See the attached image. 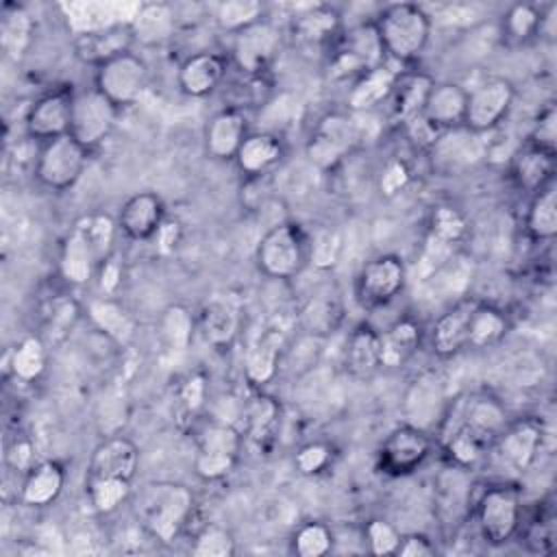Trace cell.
Segmentation results:
<instances>
[{"label": "cell", "mask_w": 557, "mask_h": 557, "mask_svg": "<svg viewBox=\"0 0 557 557\" xmlns=\"http://www.w3.org/2000/svg\"><path fill=\"white\" fill-rule=\"evenodd\" d=\"M231 37V61L246 76H261L281 50V30L268 17Z\"/></svg>", "instance_id": "obj_12"}, {"label": "cell", "mask_w": 557, "mask_h": 557, "mask_svg": "<svg viewBox=\"0 0 557 557\" xmlns=\"http://www.w3.org/2000/svg\"><path fill=\"white\" fill-rule=\"evenodd\" d=\"M342 252V237L333 228H322L315 235H309V263L329 270L337 263Z\"/></svg>", "instance_id": "obj_54"}, {"label": "cell", "mask_w": 557, "mask_h": 557, "mask_svg": "<svg viewBox=\"0 0 557 557\" xmlns=\"http://www.w3.org/2000/svg\"><path fill=\"white\" fill-rule=\"evenodd\" d=\"M474 305L476 300L466 296L455 300L435 318L429 331V344L433 355H437L440 359H450L468 348V324Z\"/></svg>", "instance_id": "obj_20"}, {"label": "cell", "mask_w": 557, "mask_h": 557, "mask_svg": "<svg viewBox=\"0 0 557 557\" xmlns=\"http://www.w3.org/2000/svg\"><path fill=\"white\" fill-rule=\"evenodd\" d=\"M0 35H2L4 50L20 59L33 39L30 13L20 4H7L2 11Z\"/></svg>", "instance_id": "obj_47"}, {"label": "cell", "mask_w": 557, "mask_h": 557, "mask_svg": "<svg viewBox=\"0 0 557 557\" xmlns=\"http://www.w3.org/2000/svg\"><path fill=\"white\" fill-rule=\"evenodd\" d=\"M65 487V468L54 459L37 461L22 481L20 498L28 507H48L52 505Z\"/></svg>", "instance_id": "obj_31"}, {"label": "cell", "mask_w": 557, "mask_h": 557, "mask_svg": "<svg viewBox=\"0 0 557 557\" xmlns=\"http://www.w3.org/2000/svg\"><path fill=\"white\" fill-rule=\"evenodd\" d=\"M139 468V448L133 440L124 435L104 437L89 457L87 479L115 476L133 481Z\"/></svg>", "instance_id": "obj_22"}, {"label": "cell", "mask_w": 557, "mask_h": 557, "mask_svg": "<svg viewBox=\"0 0 557 557\" xmlns=\"http://www.w3.org/2000/svg\"><path fill=\"white\" fill-rule=\"evenodd\" d=\"M148 63L137 52L128 50L94 72V87L109 98L117 109L135 104L148 87Z\"/></svg>", "instance_id": "obj_8"}, {"label": "cell", "mask_w": 557, "mask_h": 557, "mask_svg": "<svg viewBox=\"0 0 557 557\" xmlns=\"http://www.w3.org/2000/svg\"><path fill=\"white\" fill-rule=\"evenodd\" d=\"M165 202L154 191H137L117 211V231L131 242H150L165 222Z\"/></svg>", "instance_id": "obj_17"}, {"label": "cell", "mask_w": 557, "mask_h": 557, "mask_svg": "<svg viewBox=\"0 0 557 557\" xmlns=\"http://www.w3.org/2000/svg\"><path fill=\"white\" fill-rule=\"evenodd\" d=\"M344 309L342 300L333 292H318L311 296L300 313L302 329L313 337H324L329 333H335V329L342 324Z\"/></svg>", "instance_id": "obj_44"}, {"label": "cell", "mask_w": 557, "mask_h": 557, "mask_svg": "<svg viewBox=\"0 0 557 557\" xmlns=\"http://www.w3.org/2000/svg\"><path fill=\"white\" fill-rule=\"evenodd\" d=\"M135 44L161 46L176 33V11L168 2H146L128 22Z\"/></svg>", "instance_id": "obj_33"}, {"label": "cell", "mask_w": 557, "mask_h": 557, "mask_svg": "<svg viewBox=\"0 0 557 557\" xmlns=\"http://www.w3.org/2000/svg\"><path fill=\"white\" fill-rule=\"evenodd\" d=\"M524 544L531 553L548 555L555 548V522L553 516H540L524 529Z\"/></svg>", "instance_id": "obj_58"}, {"label": "cell", "mask_w": 557, "mask_h": 557, "mask_svg": "<svg viewBox=\"0 0 557 557\" xmlns=\"http://www.w3.org/2000/svg\"><path fill=\"white\" fill-rule=\"evenodd\" d=\"M476 524L490 546L511 542L522 527V500L513 485H490L476 500Z\"/></svg>", "instance_id": "obj_6"}, {"label": "cell", "mask_w": 557, "mask_h": 557, "mask_svg": "<svg viewBox=\"0 0 557 557\" xmlns=\"http://www.w3.org/2000/svg\"><path fill=\"white\" fill-rule=\"evenodd\" d=\"M542 9L529 2H518L509 7L503 17V37L513 44H524L531 37H537L542 28Z\"/></svg>", "instance_id": "obj_50"}, {"label": "cell", "mask_w": 557, "mask_h": 557, "mask_svg": "<svg viewBox=\"0 0 557 557\" xmlns=\"http://www.w3.org/2000/svg\"><path fill=\"white\" fill-rule=\"evenodd\" d=\"M524 233L533 242H550L557 235V183L531 196L524 213Z\"/></svg>", "instance_id": "obj_39"}, {"label": "cell", "mask_w": 557, "mask_h": 557, "mask_svg": "<svg viewBox=\"0 0 557 557\" xmlns=\"http://www.w3.org/2000/svg\"><path fill=\"white\" fill-rule=\"evenodd\" d=\"M411 181V170L403 159H389L379 174V191L385 198L398 196Z\"/></svg>", "instance_id": "obj_59"}, {"label": "cell", "mask_w": 557, "mask_h": 557, "mask_svg": "<svg viewBox=\"0 0 557 557\" xmlns=\"http://www.w3.org/2000/svg\"><path fill=\"white\" fill-rule=\"evenodd\" d=\"M87 315L100 333H104L109 339H113L117 344H126L135 333V320L111 296L94 298L87 305Z\"/></svg>", "instance_id": "obj_42"}, {"label": "cell", "mask_w": 557, "mask_h": 557, "mask_svg": "<svg viewBox=\"0 0 557 557\" xmlns=\"http://www.w3.org/2000/svg\"><path fill=\"white\" fill-rule=\"evenodd\" d=\"M74 228L91 246V250L98 259V265H102L111 257L115 233H117V222L104 213H89V215L78 218L74 222Z\"/></svg>", "instance_id": "obj_46"}, {"label": "cell", "mask_w": 557, "mask_h": 557, "mask_svg": "<svg viewBox=\"0 0 557 557\" xmlns=\"http://www.w3.org/2000/svg\"><path fill=\"white\" fill-rule=\"evenodd\" d=\"M74 94L76 89H72V85H65L35 98L24 115L26 135L39 144L67 135L72 122Z\"/></svg>", "instance_id": "obj_13"}, {"label": "cell", "mask_w": 557, "mask_h": 557, "mask_svg": "<svg viewBox=\"0 0 557 557\" xmlns=\"http://www.w3.org/2000/svg\"><path fill=\"white\" fill-rule=\"evenodd\" d=\"M89 150L78 144L70 133L39 146L35 159V178L50 191L72 189L85 174Z\"/></svg>", "instance_id": "obj_4"}, {"label": "cell", "mask_w": 557, "mask_h": 557, "mask_svg": "<svg viewBox=\"0 0 557 557\" xmlns=\"http://www.w3.org/2000/svg\"><path fill=\"white\" fill-rule=\"evenodd\" d=\"M431 450V433L409 422H400L385 435L379 448V468L389 476H409L426 463Z\"/></svg>", "instance_id": "obj_10"}, {"label": "cell", "mask_w": 557, "mask_h": 557, "mask_svg": "<svg viewBox=\"0 0 557 557\" xmlns=\"http://www.w3.org/2000/svg\"><path fill=\"white\" fill-rule=\"evenodd\" d=\"M344 366L352 379H372L383 368L381 331L368 322H359L357 326H352L344 348Z\"/></svg>", "instance_id": "obj_26"}, {"label": "cell", "mask_w": 557, "mask_h": 557, "mask_svg": "<svg viewBox=\"0 0 557 557\" xmlns=\"http://www.w3.org/2000/svg\"><path fill=\"white\" fill-rule=\"evenodd\" d=\"M133 46H135V37L128 22H115L107 26L78 30L72 41L76 59L85 65H91L94 70L133 50Z\"/></svg>", "instance_id": "obj_16"}, {"label": "cell", "mask_w": 557, "mask_h": 557, "mask_svg": "<svg viewBox=\"0 0 557 557\" xmlns=\"http://www.w3.org/2000/svg\"><path fill=\"white\" fill-rule=\"evenodd\" d=\"M403 131L407 133V137L416 144V146H420V148H424V150H429L433 144H435V139L440 137V128L435 126V124H431L422 113L420 115H416V117H411V120H407L405 124H403Z\"/></svg>", "instance_id": "obj_60"}, {"label": "cell", "mask_w": 557, "mask_h": 557, "mask_svg": "<svg viewBox=\"0 0 557 557\" xmlns=\"http://www.w3.org/2000/svg\"><path fill=\"white\" fill-rule=\"evenodd\" d=\"M198 331L202 339L215 350H228L237 339L242 313L239 305L228 296L209 298L198 313Z\"/></svg>", "instance_id": "obj_24"}, {"label": "cell", "mask_w": 557, "mask_h": 557, "mask_svg": "<svg viewBox=\"0 0 557 557\" xmlns=\"http://www.w3.org/2000/svg\"><path fill=\"white\" fill-rule=\"evenodd\" d=\"M342 33V17L333 7H309L294 15L292 35L298 44L309 48L329 46Z\"/></svg>", "instance_id": "obj_32"}, {"label": "cell", "mask_w": 557, "mask_h": 557, "mask_svg": "<svg viewBox=\"0 0 557 557\" xmlns=\"http://www.w3.org/2000/svg\"><path fill=\"white\" fill-rule=\"evenodd\" d=\"M228 61L211 50H200L189 54L176 72L178 89L189 98L211 96L226 76Z\"/></svg>", "instance_id": "obj_23"}, {"label": "cell", "mask_w": 557, "mask_h": 557, "mask_svg": "<svg viewBox=\"0 0 557 557\" xmlns=\"http://www.w3.org/2000/svg\"><path fill=\"white\" fill-rule=\"evenodd\" d=\"M255 261L268 278H296L309 265V233L292 220L272 224L257 244Z\"/></svg>", "instance_id": "obj_2"}, {"label": "cell", "mask_w": 557, "mask_h": 557, "mask_svg": "<svg viewBox=\"0 0 557 557\" xmlns=\"http://www.w3.org/2000/svg\"><path fill=\"white\" fill-rule=\"evenodd\" d=\"M285 154V141L276 131H252L242 141L233 163L248 181H261L283 163Z\"/></svg>", "instance_id": "obj_18"}, {"label": "cell", "mask_w": 557, "mask_h": 557, "mask_svg": "<svg viewBox=\"0 0 557 557\" xmlns=\"http://www.w3.org/2000/svg\"><path fill=\"white\" fill-rule=\"evenodd\" d=\"M283 344H285L283 331L276 326L265 329L263 333L257 335V339L252 342L244 359V374L252 387L261 389L263 385L274 381L281 366Z\"/></svg>", "instance_id": "obj_29"}, {"label": "cell", "mask_w": 557, "mask_h": 557, "mask_svg": "<svg viewBox=\"0 0 557 557\" xmlns=\"http://www.w3.org/2000/svg\"><path fill=\"white\" fill-rule=\"evenodd\" d=\"M120 109L94 85L74 94L70 135L89 152L98 148L115 128Z\"/></svg>", "instance_id": "obj_11"}, {"label": "cell", "mask_w": 557, "mask_h": 557, "mask_svg": "<svg viewBox=\"0 0 557 557\" xmlns=\"http://www.w3.org/2000/svg\"><path fill=\"white\" fill-rule=\"evenodd\" d=\"M154 242H157V246H159L161 252H172V250L176 248V244L181 242V224L165 218L163 226H161L159 233L154 235Z\"/></svg>", "instance_id": "obj_63"}, {"label": "cell", "mask_w": 557, "mask_h": 557, "mask_svg": "<svg viewBox=\"0 0 557 557\" xmlns=\"http://www.w3.org/2000/svg\"><path fill=\"white\" fill-rule=\"evenodd\" d=\"M98 272H100V287L107 292V294H113L115 292V287H117V283H120V268L113 263V259L109 257L100 268H98Z\"/></svg>", "instance_id": "obj_64"}, {"label": "cell", "mask_w": 557, "mask_h": 557, "mask_svg": "<svg viewBox=\"0 0 557 557\" xmlns=\"http://www.w3.org/2000/svg\"><path fill=\"white\" fill-rule=\"evenodd\" d=\"M385 57L394 65H409L422 57L431 39V15L413 2L385 4L374 15Z\"/></svg>", "instance_id": "obj_1"}, {"label": "cell", "mask_w": 557, "mask_h": 557, "mask_svg": "<svg viewBox=\"0 0 557 557\" xmlns=\"http://www.w3.org/2000/svg\"><path fill=\"white\" fill-rule=\"evenodd\" d=\"M461 424L472 429L476 435L494 444L500 431L507 426V411L505 407L492 396H472L459 400L457 405H448V411Z\"/></svg>", "instance_id": "obj_27"}, {"label": "cell", "mask_w": 557, "mask_h": 557, "mask_svg": "<svg viewBox=\"0 0 557 557\" xmlns=\"http://www.w3.org/2000/svg\"><path fill=\"white\" fill-rule=\"evenodd\" d=\"M363 535L368 542V550L372 555H396V548L403 537V533L383 518L370 520L363 529Z\"/></svg>", "instance_id": "obj_55"}, {"label": "cell", "mask_w": 557, "mask_h": 557, "mask_svg": "<svg viewBox=\"0 0 557 557\" xmlns=\"http://www.w3.org/2000/svg\"><path fill=\"white\" fill-rule=\"evenodd\" d=\"M422 344V326L411 318H398L381 331V359L383 368L405 366Z\"/></svg>", "instance_id": "obj_37"}, {"label": "cell", "mask_w": 557, "mask_h": 557, "mask_svg": "<svg viewBox=\"0 0 557 557\" xmlns=\"http://www.w3.org/2000/svg\"><path fill=\"white\" fill-rule=\"evenodd\" d=\"M131 483L126 479L115 476H98L87 479V500L96 513H113L128 496Z\"/></svg>", "instance_id": "obj_49"}, {"label": "cell", "mask_w": 557, "mask_h": 557, "mask_svg": "<svg viewBox=\"0 0 557 557\" xmlns=\"http://www.w3.org/2000/svg\"><path fill=\"white\" fill-rule=\"evenodd\" d=\"M516 100V87L505 76H490L483 83L468 89L463 126L474 133H494L509 115Z\"/></svg>", "instance_id": "obj_9"}, {"label": "cell", "mask_w": 557, "mask_h": 557, "mask_svg": "<svg viewBox=\"0 0 557 557\" xmlns=\"http://www.w3.org/2000/svg\"><path fill=\"white\" fill-rule=\"evenodd\" d=\"M207 407V379L202 374H189L176 394V413L183 420H194Z\"/></svg>", "instance_id": "obj_53"}, {"label": "cell", "mask_w": 557, "mask_h": 557, "mask_svg": "<svg viewBox=\"0 0 557 557\" xmlns=\"http://www.w3.org/2000/svg\"><path fill=\"white\" fill-rule=\"evenodd\" d=\"M542 444H544L542 424L527 418L518 422H507V426L500 431V435L494 440L492 446H496L503 463H507L518 472H524L535 463L537 453L542 450Z\"/></svg>", "instance_id": "obj_19"}, {"label": "cell", "mask_w": 557, "mask_h": 557, "mask_svg": "<svg viewBox=\"0 0 557 557\" xmlns=\"http://www.w3.org/2000/svg\"><path fill=\"white\" fill-rule=\"evenodd\" d=\"M426 152L435 170L457 174L487 157V141L481 133H474L468 126H455L442 131Z\"/></svg>", "instance_id": "obj_15"}, {"label": "cell", "mask_w": 557, "mask_h": 557, "mask_svg": "<svg viewBox=\"0 0 557 557\" xmlns=\"http://www.w3.org/2000/svg\"><path fill=\"white\" fill-rule=\"evenodd\" d=\"M198 329V320L194 315V311L183 305V302H172L168 305L157 322V331L159 337L163 342V346L172 352H183L189 348L194 333Z\"/></svg>", "instance_id": "obj_41"}, {"label": "cell", "mask_w": 557, "mask_h": 557, "mask_svg": "<svg viewBox=\"0 0 557 557\" xmlns=\"http://www.w3.org/2000/svg\"><path fill=\"white\" fill-rule=\"evenodd\" d=\"M248 133L246 113L237 107H224L205 126V152L215 161H233Z\"/></svg>", "instance_id": "obj_21"}, {"label": "cell", "mask_w": 557, "mask_h": 557, "mask_svg": "<svg viewBox=\"0 0 557 557\" xmlns=\"http://www.w3.org/2000/svg\"><path fill=\"white\" fill-rule=\"evenodd\" d=\"M527 144H531L540 150L553 152V154L557 152V111H555L553 102H548L544 109H540Z\"/></svg>", "instance_id": "obj_56"}, {"label": "cell", "mask_w": 557, "mask_h": 557, "mask_svg": "<svg viewBox=\"0 0 557 557\" xmlns=\"http://www.w3.org/2000/svg\"><path fill=\"white\" fill-rule=\"evenodd\" d=\"M511 324L503 309L476 300L468 324V348H492L505 339Z\"/></svg>", "instance_id": "obj_38"}, {"label": "cell", "mask_w": 557, "mask_h": 557, "mask_svg": "<svg viewBox=\"0 0 557 557\" xmlns=\"http://www.w3.org/2000/svg\"><path fill=\"white\" fill-rule=\"evenodd\" d=\"M437 553L435 542L424 533H407L396 548L398 557H431Z\"/></svg>", "instance_id": "obj_61"}, {"label": "cell", "mask_w": 557, "mask_h": 557, "mask_svg": "<svg viewBox=\"0 0 557 557\" xmlns=\"http://www.w3.org/2000/svg\"><path fill=\"white\" fill-rule=\"evenodd\" d=\"M242 420L246 424L244 437H248L252 444L263 446L274 437V431L281 420V407L272 396L259 392L244 403Z\"/></svg>", "instance_id": "obj_40"}, {"label": "cell", "mask_w": 557, "mask_h": 557, "mask_svg": "<svg viewBox=\"0 0 557 557\" xmlns=\"http://www.w3.org/2000/svg\"><path fill=\"white\" fill-rule=\"evenodd\" d=\"M466 102H468V89L461 83H453V81L433 83L424 100L422 115L431 124H435L440 131L463 126Z\"/></svg>", "instance_id": "obj_30"}, {"label": "cell", "mask_w": 557, "mask_h": 557, "mask_svg": "<svg viewBox=\"0 0 557 557\" xmlns=\"http://www.w3.org/2000/svg\"><path fill=\"white\" fill-rule=\"evenodd\" d=\"M331 457H333V450H331L329 444H324V442H309V444L298 448V453L294 457V466H296V470L300 474L313 476V474H320L322 470L329 468Z\"/></svg>", "instance_id": "obj_57"}, {"label": "cell", "mask_w": 557, "mask_h": 557, "mask_svg": "<svg viewBox=\"0 0 557 557\" xmlns=\"http://www.w3.org/2000/svg\"><path fill=\"white\" fill-rule=\"evenodd\" d=\"M265 17V7L259 0H224L215 7V26L228 35H235L250 24Z\"/></svg>", "instance_id": "obj_48"}, {"label": "cell", "mask_w": 557, "mask_h": 557, "mask_svg": "<svg viewBox=\"0 0 557 557\" xmlns=\"http://www.w3.org/2000/svg\"><path fill=\"white\" fill-rule=\"evenodd\" d=\"M7 461L13 470H22L26 474L37 463L35 446L30 444V440H15L7 450Z\"/></svg>", "instance_id": "obj_62"}, {"label": "cell", "mask_w": 557, "mask_h": 557, "mask_svg": "<svg viewBox=\"0 0 557 557\" xmlns=\"http://www.w3.org/2000/svg\"><path fill=\"white\" fill-rule=\"evenodd\" d=\"M48 363V348L39 335L22 337L7 355V370L22 383L37 381Z\"/></svg>", "instance_id": "obj_43"}, {"label": "cell", "mask_w": 557, "mask_h": 557, "mask_svg": "<svg viewBox=\"0 0 557 557\" xmlns=\"http://www.w3.org/2000/svg\"><path fill=\"white\" fill-rule=\"evenodd\" d=\"M468 235V220L461 209L453 205H435L426 220V237L457 250Z\"/></svg>", "instance_id": "obj_45"}, {"label": "cell", "mask_w": 557, "mask_h": 557, "mask_svg": "<svg viewBox=\"0 0 557 557\" xmlns=\"http://www.w3.org/2000/svg\"><path fill=\"white\" fill-rule=\"evenodd\" d=\"M359 144L355 117L350 113H326L318 126L313 128L311 137L305 144L307 161L320 170L331 172L335 170L344 157Z\"/></svg>", "instance_id": "obj_7"}, {"label": "cell", "mask_w": 557, "mask_h": 557, "mask_svg": "<svg viewBox=\"0 0 557 557\" xmlns=\"http://www.w3.org/2000/svg\"><path fill=\"white\" fill-rule=\"evenodd\" d=\"M509 176L520 191L533 196L555 181V154L524 144L511 154Z\"/></svg>", "instance_id": "obj_28"}, {"label": "cell", "mask_w": 557, "mask_h": 557, "mask_svg": "<svg viewBox=\"0 0 557 557\" xmlns=\"http://www.w3.org/2000/svg\"><path fill=\"white\" fill-rule=\"evenodd\" d=\"M409 278L407 263L400 255L383 252L368 259L355 276V296L363 309H383L394 302Z\"/></svg>", "instance_id": "obj_5"}, {"label": "cell", "mask_w": 557, "mask_h": 557, "mask_svg": "<svg viewBox=\"0 0 557 557\" xmlns=\"http://www.w3.org/2000/svg\"><path fill=\"white\" fill-rule=\"evenodd\" d=\"M337 50L350 57L361 67V72L379 67L387 61L379 30L374 26V17L357 22L344 30V35H339Z\"/></svg>", "instance_id": "obj_34"}, {"label": "cell", "mask_w": 557, "mask_h": 557, "mask_svg": "<svg viewBox=\"0 0 557 557\" xmlns=\"http://www.w3.org/2000/svg\"><path fill=\"white\" fill-rule=\"evenodd\" d=\"M333 531L329 524L320 520H309L302 522L294 533H292V553L298 557H322L333 550Z\"/></svg>", "instance_id": "obj_51"}, {"label": "cell", "mask_w": 557, "mask_h": 557, "mask_svg": "<svg viewBox=\"0 0 557 557\" xmlns=\"http://www.w3.org/2000/svg\"><path fill=\"white\" fill-rule=\"evenodd\" d=\"M194 509V496L178 483H152L144 490L139 500V518L146 531L161 540L172 542Z\"/></svg>", "instance_id": "obj_3"}, {"label": "cell", "mask_w": 557, "mask_h": 557, "mask_svg": "<svg viewBox=\"0 0 557 557\" xmlns=\"http://www.w3.org/2000/svg\"><path fill=\"white\" fill-rule=\"evenodd\" d=\"M400 67L385 61L379 67H372L359 74L346 94L348 113H372L376 107L385 104L394 91V85L400 76Z\"/></svg>", "instance_id": "obj_25"}, {"label": "cell", "mask_w": 557, "mask_h": 557, "mask_svg": "<svg viewBox=\"0 0 557 557\" xmlns=\"http://www.w3.org/2000/svg\"><path fill=\"white\" fill-rule=\"evenodd\" d=\"M237 550V542L233 533L220 524L202 527L196 537L191 553L196 557H233Z\"/></svg>", "instance_id": "obj_52"}, {"label": "cell", "mask_w": 557, "mask_h": 557, "mask_svg": "<svg viewBox=\"0 0 557 557\" xmlns=\"http://www.w3.org/2000/svg\"><path fill=\"white\" fill-rule=\"evenodd\" d=\"M98 259L85 237L72 226L59 248V274L70 285H87L98 272Z\"/></svg>", "instance_id": "obj_36"}, {"label": "cell", "mask_w": 557, "mask_h": 557, "mask_svg": "<svg viewBox=\"0 0 557 557\" xmlns=\"http://www.w3.org/2000/svg\"><path fill=\"white\" fill-rule=\"evenodd\" d=\"M433 83L435 81L424 72H400L394 91L387 100L389 117L403 126L407 120L420 115Z\"/></svg>", "instance_id": "obj_35"}, {"label": "cell", "mask_w": 557, "mask_h": 557, "mask_svg": "<svg viewBox=\"0 0 557 557\" xmlns=\"http://www.w3.org/2000/svg\"><path fill=\"white\" fill-rule=\"evenodd\" d=\"M448 405L450 403L446 400L444 381L435 372H422L409 383L405 392L403 416L405 422L429 433L433 426L440 429Z\"/></svg>", "instance_id": "obj_14"}]
</instances>
